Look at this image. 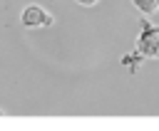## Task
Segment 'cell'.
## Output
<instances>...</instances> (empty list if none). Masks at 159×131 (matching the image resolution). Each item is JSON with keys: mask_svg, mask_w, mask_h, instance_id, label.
I'll return each instance as SVG.
<instances>
[{"mask_svg": "<svg viewBox=\"0 0 159 131\" xmlns=\"http://www.w3.org/2000/svg\"><path fill=\"white\" fill-rule=\"evenodd\" d=\"M144 59H159V25L149 22V17L142 15L139 20V35L134 47Z\"/></svg>", "mask_w": 159, "mask_h": 131, "instance_id": "6da1fadb", "label": "cell"}, {"mask_svg": "<svg viewBox=\"0 0 159 131\" xmlns=\"http://www.w3.org/2000/svg\"><path fill=\"white\" fill-rule=\"evenodd\" d=\"M55 22V17L42 7V5H25L22 12H20V25L27 27V30H37V27H50Z\"/></svg>", "mask_w": 159, "mask_h": 131, "instance_id": "7a4b0ae2", "label": "cell"}, {"mask_svg": "<svg viewBox=\"0 0 159 131\" xmlns=\"http://www.w3.org/2000/svg\"><path fill=\"white\" fill-rule=\"evenodd\" d=\"M132 5H134L144 17H152L154 12H159V0H132Z\"/></svg>", "mask_w": 159, "mask_h": 131, "instance_id": "3957f363", "label": "cell"}, {"mask_svg": "<svg viewBox=\"0 0 159 131\" xmlns=\"http://www.w3.org/2000/svg\"><path fill=\"white\" fill-rule=\"evenodd\" d=\"M142 62H144V57H142V54H139L137 49L122 57V64H124V67H127V69H129L132 74H137V72H139V67H142Z\"/></svg>", "mask_w": 159, "mask_h": 131, "instance_id": "277c9868", "label": "cell"}, {"mask_svg": "<svg viewBox=\"0 0 159 131\" xmlns=\"http://www.w3.org/2000/svg\"><path fill=\"white\" fill-rule=\"evenodd\" d=\"M77 5H82V7H92V5H97L99 0H75Z\"/></svg>", "mask_w": 159, "mask_h": 131, "instance_id": "5b68a950", "label": "cell"}, {"mask_svg": "<svg viewBox=\"0 0 159 131\" xmlns=\"http://www.w3.org/2000/svg\"><path fill=\"white\" fill-rule=\"evenodd\" d=\"M0 116H2V111H0Z\"/></svg>", "mask_w": 159, "mask_h": 131, "instance_id": "8992f818", "label": "cell"}]
</instances>
